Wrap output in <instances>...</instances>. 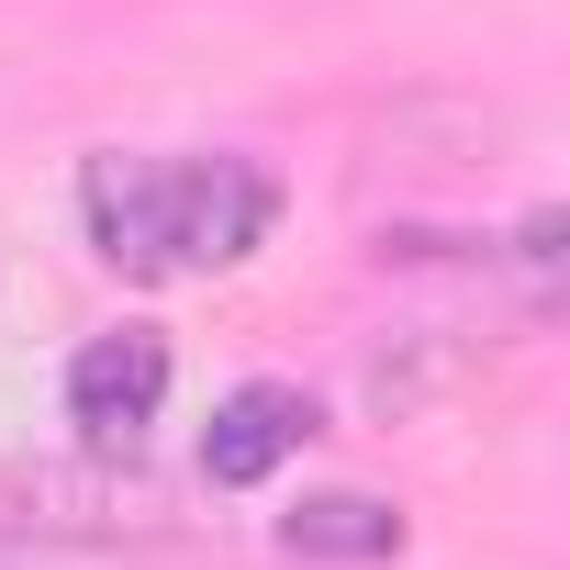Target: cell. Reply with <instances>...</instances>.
I'll return each instance as SVG.
<instances>
[{
  "mask_svg": "<svg viewBox=\"0 0 570 570\" xmlns=\"http://www.w3.org/2000/svg\"><path fill=\"white\" fill-rule=\"evenodd\" d=\"M481 358H492V347H470L459 325H414V336H392V347L358 370V392H370V414H381V425H403V414H425L436 392H459Z\"/></svg>",
  "mask_w": 570,
  "mask_h": 570,
  "instance_id": "cell-4",
  "label": "cell"
},
{
  "mask_svg": "<svg viewBox=\"0 0 570 570\" xmlns=\"http://www.w3.org/2000/svg\"><path fill=\"white\" fill-rule=\"evenodd\" d=\"M157 403H168V336L112 325V336H90V347L68 358V425H79L90 448H135V436L157 425Z\"/></svg>",
  "mask_w": 570,
  "mask_h": 570,
  "instance_id": "cell-2",
  "label": "cell"
},
{
  "mask_svg": "<svg viewBox=\"0 0 570 570\" xmlns=\"http://www.w3.org/2000/svg\"><path fill=\"white\" fill-rule=\"evenodd\" d=\"M0 570H168V559H124V548H68L35 525H0Z\"/></svg>",
  "mask_w": 570,
  "mask_h": 570,
  "instance_id": "cell-6",
  "label": "cell"
},
{
  "mask_svg": "<svg viewBox=\"0 0 570 570\" xmlns=\"http://www.w3.org/2000/svg\"><path fill=\"white\" fill-rule=\"evenodd\" d=\"M279 548L292 559H403V514L381 492H314L279 514Z\"/></svg>",
  "mask_w": 570,
  "mask_h": 570,
  "instance_id": "cell-5",
  "label": "cell"
},
{
  "mask_svg": "<svg viewBox=\"0 0 570 570\" xmlns=\"http://www.w3.org/2000/svg\"><path fill=\"white\" fill-rule=\"evenodd\" d=\"M303 436H314V403H303L292 381H246V392H224L213 425H202V481H213V492H257Z\"/></svg>",
  "mask_w": 570,
  "mask_h": 570,
  "instance_id": "cell-3",
  "label": "cell"
},
{
  "mask_svg": "<svg viewBox=\"0 0 570 570\" xmlns=\"http://www.w3.org/2000/svg\"><path fill=\"white\" fill-rule=\"evenodd\" d=\"M79 213L124 279H190L257 257V235L279 224V179L257 157H90Z\"/></svg>",
  "mask_w": 570,
  "mask_h": 570,
  "instance_id": "cell-1",
  "label": "cell"
}]
</instances>
